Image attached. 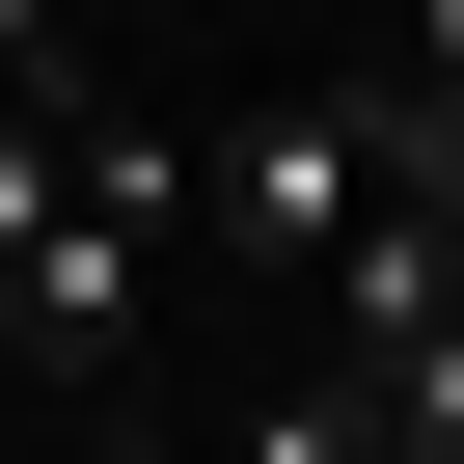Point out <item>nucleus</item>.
I'll list each match as a JSON object with an SVG mask.
<instances>
[{"mask_svg": "<svg viewBox=\"0 0 464 464\" xmlns=\"http://www.w3.org/2000/svg\"><path fill=\"white\" fill-rule=\"evenodd\" d=\"M355 410H382V464H464V301H437V328H382V355H355Z\"/></svg>", "mask_w": 464, "mask_h": 464, "instance_id": "nucleus-4", "label": "nucleus"}, {"mask_svg": "<svg viewBox=\"0 0 464 464\" xmlns=\"http://www.w3.org/2000/svg\"><path fill=\"white\" fill-rule=\"evenodd\" d=\"M0 110H55V0H0Z\"/></svg>", "mask_w": 464, "mask_h": 464, "instance_id": "nucleus-6", "label": "nucleus"}, {"mask_svg": "<svg viewBox=\"0 0 464 464\" xmlns=\"http://www.w3.org/2000/svg\"><path fill=\"white\" fill-rule=\"evenodd\" d=\"M164 218H191V137H164V110H82V191L0 246V328L110 382V355H137V301H164Z\"/></svg>", "mask_w": 464, "mask_h": 464, "instance_id": "nucleus-1", "label": "nucleus"}, {"mask_svg": "<svg viewBox=\"0 0 464 464\" xmlns=\"http://www.w3.org/2000/svg\"><path fill=\"white\" fill-rule=\"evenodd\" d=\"M355 164H382V218H437V246H464V82H355Z\"/></svg>", "mask_w": 464, "mask_h": 464, "instance_id": "nucleus-3", "label": "nucleus"}, {"mask_svg": "<svg viewBox=\"0 0 464 464\" xmlns=\"http://www.w3.org/2000/svg\"><path fill=\"white\" fill-rule=\"evenodd\" d=\"M246 464H382V410H355V355H328V382H274V410H246Z\"/></svg>", "mask_w": 464, "mask_h": 464, "instance_id": "nucleus-5", "label": "nucleus"}, {"mask_svg": "<svg viewBox=\"0 0 464 464\" xmlns=\"http://www.w3.org/2000/svg\"><path fill=\"white\" fill-rule=\"evenodd\" d=\"M191 191L246 218V246H301V274H328L355 218H382V164H355V110H246V137H191Z\"/></svg>", "mask_w": 464, "mask_h": 464, "instance_id": "nucleus-2", "label": "nucleus"}]
</instances>
